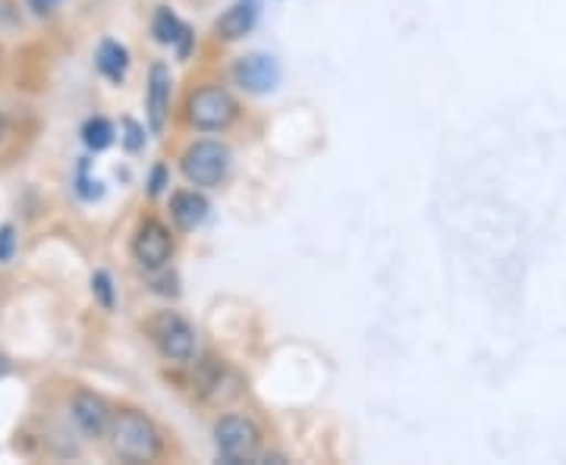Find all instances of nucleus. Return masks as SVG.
Wrapping results in <instances>:
<instances>
[{"label": "nucleus", "instance_id": "nucleus-6", "mask_svg": "<svg viewBox=\"0 0 566 465\" xmlns=\"http://www.w3.org/2000/svg\"><path fill=\"white\" fill-rule=\"evenodd\" d=\"M133 255L145 271H161L174 255V240H170L167 226L158 221L142 223L139 233H136V243H133Z\"/></svg>", "mask_w": 566, "mask_h": 465}, {"label": "nucleus", "instance_id": "nucleus-20", "mask_svg": "<svg viewBox=\"0 0 566 465\" xmlns=\"http://www.w3.org/2000/svg\"><path fill=\"white\" fill-rule=\"evenodd\" d=\"M164 189V167H158L155 170V177H151V195H158Z\"/></svg>", "mask_w": 566, "mask_h": 465}, {"label": "nucleus", "instance_id": "nucleus-9", "mask_svg": "<svg viewBox=\"0 0 566 465\" xmlns=\"http://www.w3.org/2000/svg\"><path fill=\"white\" fill-rule=\"evenodd\" d=\"M202 393L208 403L227 405L243 393V381H240V374H233L227 364H211L202 378Z\"/></svg>", "mask_w": 566, "mask_h": 465}, {"label": "nucleus", "instance_id": "nucleus-5", "mask_svg": "<svg viewBox=\"0 0 566 465\" xmlns=\"http://www.w3.org/2000/svg\"><path fill=\"white\" fill-rule=\"evenodd\" d=\"M237 117V102L223 88H199L189 98V123L199 129H223Z\"/></svg>", "mask_w": 566, "mask_h": 465}, {"label": "nucleus", "instance_id": "nucleus-3", "mask_svg": "<svg viewBox=\"0 0 566 465\" xmlns=\"http://www.w3.org/2000/svg\"><path fill=\"white\" fill-rule=\"evenodd\" d=\"M230 170V148L221 142H196L182 155V177L192 186H218Z\"/></svg>", "mask_w": 566, "mask_h": 465}, {"label": "nucleus", "instance_id": "nucleus-12", "mask_svg": "<svg viewBox=\"0 0 566 465\" xmlns=\"http://www.w3.org/2000/svg\"><path fill=\"white\" fill-rule=\"evenodd\" d=\"M170 214H174L180 230H196L208 218V199L199 192H177L170 202Z\"/></svg>", "mask_w": 566, "mask_h": 465}, {"label": "nucleus", "instance_id": "nucleus-17", "mask_svg": "<svg viewBox=\"0 0 566 465\" xmlns=\"http://www.w3.org/2000/svg\"><path fill=\"white\" fill-rule=\"evenodd\" d=\"M13 249H17L13 226H0V262H10L13 258Z\"/></svg>", "mask_w": 566, "mask_h": 465}, {"label": "nucleus", "instance_id": "nucleus-14", "mask_svg": "<svg viewBox=\"0 0 566 465\" xmlns=\"http://www.w3.org/2000/svg\"><path fill=\"white\" fill-rule=\"evenodd\" d=\"M126 66H129L126 47L117 44V41H104L102 47H98V70H102L104 76L111 82H120L126 76Z\"/></svg>", "mask_w": 566, "mask_h": 465}, {"label": "nucleus", "instance_id": "nucleus-10", "mask_svg": "<svg viewBox=\"0 0 566 465\" xmlns=\"http://www.w3.org/2000/svg\"><path fill=\"white\" fill-rule=\"evenodd\" d=\"M167 104H170V70L164 63H155L148 73V120H151L155 133L164 129Z\"/></svg>", "mask_w": 566, "mask_h": 465}, {"label": "nucleus", "instance_id": "nucleus-18", "mask_svg": "<svg viewBox=\"0 0 566 465\" xmlns=\"http://www.w3.org/2000/svg\"><path fill=\"white\" fill-rule=\"evenodd\" d=\"M123 126H126V139H123V142H126V148H129V151H139L142 142H145V139H142V126L133 120H126Z\"/></svg>", "mask_w": 566, "mask_h": 465}, {"label": "nucleus", "instance_id": "nucleus-2", "mask_svg": "<svg viewBox=\"0 0 566 465\" xmlns=\"http://www.w3.org/2000/svg\"><path fill=\"white\" fill-rule=\"evenodd\" d=\"M214 441L227 463H255L262 453V434L243 415H227L214 427Z\"/></svg>", "mask_w": 566, "mask_h": 465}, {"label": "nucleus", "instance_id": "nucleus-16", "mask_svg": "<svg viewBox=\"0 0 566 465\" xmlns=\"http://www.w3.org/2000/svg\"><path fill=\"white\" fill-rule=\"evenodd\" d=\"M92 293L98 296V303L104 308H114V284H111V274L107 271H98L95 277H92Z\"/></svg>", "mask_w": 566, "mask_h": 465}, {"label": "nucleus", "instance_id": "nucleus-19", "mask_svg": "<svg viewBox=\"0 0 566 465\" xmlns=\"http://www.w3.org/2000/svg\"><path fill=\"white\" fill-rule=\"evenodd\" d=\"M57 3H61V0H29V7H32L35 13H51Z\"/></svg>", "mask_w": 566, "mask_h": 465}, {"label": "nucleus", "instance_id": "nucleus-21", "mask_svg": "<svg viewBox=\"0 0 566 465\" xmlns=\"http://www.w3.org/2000/svg\"><path fill=\"white\" fill-rule=\"evenodd\" d=\"M0 133H3V117H0Z\"/></svg>", "mask_w": 566, "mask_h": 465}, {"label": "nucleus", "instance_id": "nucleus-11", "mask_svg": "<svg viewBox=\"0 0 566 465\" xmlns=\"http://www.w3.org/2000/svg\"><path fill=\"white\" fill-rule=\"evenodd\" d=\"M255 17H259V7H255V0H240L237 7H230L221 20H218V35H221L223 41L243 39L245 32L255 25Z\"/></svg>", "mask_w": 566, "mask_h": 465}, {"label": "nucleus", "instance_id": "nucleus-8", "mask_svg": "<svg viewBox=\"0 0 566 465\" xmlns=\"http://www.w3.org/2000/svg\"><path fill=\"white\" fill-rule=\"evenodd\" d=\"M73 419L85 437H102L104 431H111V412L95 393H76L73 397Z\"/></svg>", "mask_w": 566, "mask_h": 465}, {"label": "nucleus", "instance_id": "nucleus-13", "mask_svg": "<svg viewBox=\"0 0 566 465\" xmlns=\"http://www.w3.org/2000/svg\"><path fill=\"white\" fill-rule=\"evenodd\" d=\"M155 39L161 41V44H177L180 54H189L192 32H189V25H182L170 10H158V17H155Z\"/></svg>", "mask_w": 566, "mask_h": 465}, {"label": "nucleus", "instance_id": "nucleus-1", "mask_svg": "<svg viewBox=\"0 0 566 465\" xmlns=\"http://www.w3.org/2000/svg\"><path fill=\"white\" fill-rule=\"evenodd\" d=\"M111 446L126 463H148L161 453V434L142 412L126 409L111 422Z\"/></svg>", "mask_w": 566, "mask_h": 465}, {"label": "nucleus", "instance_id": "nucleus-7", "mask_svg": "<svg viewBox=\"0 0 566 465\" xmlns=\"http://www.w3.org/2000/svg\"><path fill=\"white\" fill-rule=\"evenodd\" d=\"M233 76L240 82V88L252 92V95H264V92H271L277 85V80H281V66H277L274 57H268V54H249V57L237 63Z\"/></svg>", "mask_w": 566, "mask_h": 465}, {"label": "nucleus", "instance_id": "nucleus-4", "mask_svg": "<svg viewBox=\"0 0 566 465\" xmlns=\"http://www.w3.org/2000/svg\"><path fill=\"white\" fill-rule=\"evenodd\" d=\"M151 337H155L164 359H170V362H189L196 356V330H192V324L174 311H164L155 318Z\"/></svg>", "mask_w": 566, "mask_h": 465}, {"label": "nucleus", "instance_id": "nucleus-15", "mask_svg": "<svg viewBox=\"0 0 566 465\" xmlns=\"http://www.w3.org/2000/svg\"><path fill=\"white\" fill-rule=\"evenodd\" d=\"M82 142L88 145L92 151H104L107 145L114 142V126L102 117H95V120H88L82 126Z\"/></svg>", "mask_w": 566, "mask_h": 465}]
</instances>
